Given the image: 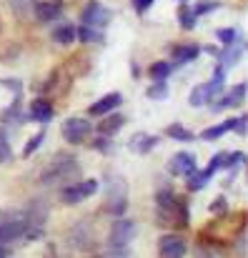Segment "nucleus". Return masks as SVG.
Wrapping results in <instances>:
<instances>
[{"mask_svg": "<svg viewBox=\"0 0 248 258\" xmlns=\"http://www.w3.org/2000/svg\"><path fill=\"white\" fill-rule=\"evenodd\" d=\"M156 218L161 226H168V228L188 226V206L168 185L158 188V193H156Z\"/></svg>", "mask_w": 248, "mask_h": 258, "instance_id": "f257e3e1", "label": "nucleus"}, {"mask_svg": "<svg viewBox=\"0 0 248 258\" xmlns=\"http://www.w3.org/2000/svg\"><path fill=\"white\" fill-rule=\"evenodd\" d=\"M81 173V163L73 153H55L50 156L40 168V183L43 185H68Z\"/></svg>", "mask_w": 248, "mask_h": 258, "instance_id": "f03ea898", "label": "nucleus"}, {"mask_svg": "<svg viewBox=\"0 0 248 258\" xmlns=\"http://www.w3.org/2000/svg\"><path fill=\"white\" fill-rule=\"evenodd\" d=\"M128 211V183L120 175H110L105 180V196H103V213L108 216H123Z\"/></svg>", "mask_w": 248, "mask_h": 258, "instance_id": "7ed1b4c3", "label": "nucleus"}, {"mask_svg": "<svg viewBox=\"0 0 248 258\" xmlns=\"http://www.w3.org/2000/svg\"><path fill=\"white\" fill-rule=\"evenodd\" d=\"M223 66H218L216 68V76H213V81L211 83H203V86H196L193 88V93H191V105L193 108H203V105H211L221 93H223Z\"/></svg>", "mask_w": 248, "mask_h": 258, "instance_id": "20e7f679", "label": "nucleus"}, {"mask_svg": "<svg viewBox=\"0 0 248 258\" xmlns=\"http://www.w3.org/2000/svg\"><path fill=\"white\" fill-rule=\"evenodd\" d=\"M95 193H98V180L95 178H88L83 183H68V185H63L60 201L68 203V206H76V203H81V201L95 196Z\"/></svg>", "mask_w": 248, "mask_h": 258, "instance_id": "39448f33", "label": "nucleus"}, {"mask_svg": "<svg viewBox=\"0 0 248 258\" xmlns=\"http://www.w3.org/2000/svg\"><path fill=\"white\" fill-rule=\"evenodd\" d=\"M136 238V223L128 221V218H118L113 226H110V233H108V246H115V248H126L131 246V241Z\"/></svg>", "mask_w": 248, "mask_h": 258, "instance_id": "423d86ee", "label": "nucleus"}, {"mask_svg": "<svg viewBox=\"0 0 248 258\" xmlns=\"http://www.w3.org/2000/svg\"><path fill=\"white\" fill-rule=\"evenodd\" d=\"M81 18H83V25H90V28H105V25L110 23L113 15H110V10H108L105 5L90 0V3H85Z\"/></svg>", "mask_w": 248, "mask_h": 258, "instance_id": "0eeeda50", "label": "nucleus"}, {"mask_svg": "<svg viewBox=\"0 0 248 258\" xmlns=\"http://www.w3.org/2000/svg\"><path fill=\"white\" fill-rule=\"evenodd\" d=\"M90 123L85 120V118H68L66 123H63V138H66V143H71V146H81L83 141L90 136Z\"/></svg>", "mask_w": 248, "mask_h": 258, "instance_id": "6e6552de", "label": "nucleus"}, {"mask_svg": "<svg viewBox=\"0 0 248 258\" xmlns=\"http://www.w3.org/2000/svg\"><path fill=\"white\" fill-rule=\"evenodd\" d=\"M158 253L161 258H185L188 253V246L180 236H173V233H165L158 238Z\"/></svg>", "mask_w": 248, "mask_h": 258, "instance_id": "1a4fd4ad", "label": "nucleus"}, {"mask_svg": "<svg viewBox=\"0 0 248 258\" xmlns=\"http://www.w3.org/2000/svg\"><path fill=\"white\" fill-rule=\"evenodd\" d=\"M193 171H196V158L191 153H185V151L175 153L170 158V163H168V173L170 175H178V178H188Z\"/></svg>", "mask_w": 248, "mask_h": 258, "instance_id": "9d476101", "label": "nucleus"}, {"mask_svg": "<svg viewBox=\"0 0 248 258\" xmlns=\"http://www.w3.org/2000/svg\"><path fill=\"white\" fill-rule=\"evenodd\" d=\"M120 103H123V95H120V93H108V95H103L100 100H95V103L88 108V113H90L93 118H103V115L113 113L115 108H120Z\"/></svg>", "mask_w": 248, "mask_h": 258, "instance_id": "9b49d317", "label": "nucleus"}, {"mask_svg": "<svg viewBox=\"0 0 248 258\" xmlns=\"http://www.w3.org/2000/svg\"><path fill=\"white\" fill-rule=\"evenodd\" d=\"M243 98H246V83H238L236 88H231L228 93H223L221 100H213V103H211V105H213V113L226 110V108H236V105H241Z\"/></svg>", "mask_w": 248, "mask_h": 258, "instance_id": "f8f14e48", "label": "nucleus"}, {"mask_svg": "<svg viewBox=\"0 0 248 258\" xmlns=\"http://www.w3.org/2000/svg\"><path fill=\"white\" fill-rule=\"evenodd\" d=\"M33 10H35V18L38 20L50 23V20H55V18L63 15V3L60 0H45V3H38Z\"/></svg>", "mask_w": 248, "mask_h": 258, "instance_id": "ddd939ff", "label": "nucleus"}, {"mask_svg": "<svg viewBox=\"0 0 248 258\" xmlns=\"http://www.w3.org/2000/svg\"><path fill=\"white\" fill-rule=\"evenodd\" d=\"M28 120H35V123H50L53 120V105L45 100V98H35L33 103H30V115H28Z\"/></svg>", "mask_w": 248, "mask_h": 258, "instance_id": "4468645a", "label": "nucleus"}, {"mask_svg": "<svg viewBox=\"0 0 248 258\" xmlns=\"http://www.w3.org/2000/svg\"><path fill=\"white\" fill-rule=\"evenodd\" d=\"M156 146H158V138H156V136H148V133H136V136L128 141V148H131L133 153H138V156L151 153Z\"/></svg>", "mask_w": 248, "mask_h": 258, "instance_id": "2eb2a0df", "label": "nucleus"}, {"mask_svg": "<svg viewBox=\"0 0 248 258\" xmlns=\"http://www.w3.org/2000/svg\"><path fill=\"white\" fill-rule=\"evenodd\" d=\"M123 125H126V115H123V113H108V115H103V120H100V125H98V133L113 138Z\"/></svg>", "mask_w": 248, "mask_h": 258, "instance_id": "dca6fc26", "label": "nucleus"}, {"mask_svg": "<svg viewBox=\"0 0 248 258\" xmlns=\"http://www.w3.org/2000/svg\"><path fill=\"white\" fill-rule=\"evenodd\" d=\"M198 55H201V48H198V45H193V43L180 45V48H175V50H173V60H170V66H173V68H180V66H185V63L196 60Z\"/></svg>", "mask_w": 248, "mask_h": 258, "instance_id": "f3484780", "label": "nucleus"}, {"mask_svg": "<svg viewBox=\"0 0 248 258\" xmlns=\"http://www.w3.org/2000/svg\"><path fill=\"white\" fill-rule=\"evenodd\" d=\"M213 173H216V171H213L211 166H208V168H203V171H198V168H196V171L185 178V183H188V190H203V188L208 185V180L213 178Z\"/></svg>", "mask_w": 248, "mask_h": 258, "instance_id": "a211bd4d", "label": "nucleus"}, {"mask_svg": "<svg viewBox=\"0 0 248 258\" xmlns=\"http://www.w3.org/2000/svg\"><path fill=\"white\" fill-rule=\"evenodd\" d=\"M71 243H73L78 251L90 248V246H93V231H90V226H85V233H83V223L76 226V228L71 231Z\"/></svg>", "mask_w": 248, "mask_h": 258, "instance_id": "6ab92c4d", "label": "nucleus"}, {"mask_svg": "<svg viewBox=\"0 0 248 258\" xmlns=\"http://www.w3.org/2000/svg\"><path fill=\"white\" fill-rule=\"evenodd\" d=\"M241 55H243V43L236 38L231 45H226V50H223L221 60H223V66H236V63L241 60Z\"/></svg>", "mask_w": 248, "mask_h": 258, "instance_id": "aec40b11", "label": "nucleus"}, {"mask_svg": "<svg viewBox=\"0 0 248 258\" xmlns=\"http://www.w3.org/2000/svg\"><path fill=\"white\" fill-rule=\"evenodd\" d=\"M165 136L168 138H173V141H180V143H191L196 136L185 128V125H180V123H170V125H165Z\"/></svg>", "mask_w": 248, "mask_h": 258, "instance_id": "412c9836", "label": "nucleus"}, {"mask_svg": "<svg viewBox=\"0 0 248 258\" xmlns=\"http://www.w3.org/2000/svg\"><path fill=\"white\" fill-rule=\"evenodd\" d=\"M233 125H236V118H231V120H226V123H218V125H213V128L203 131V133H201V138H203V141H216V138L226 136L228 131H233Z\"/></svg>", "mask_w": 248, "mask_h": 258, "instance_id": "4be33fe9", "label": "nucleus"}, {"mask_svg": "<svg viewBox=\"0 0 248 258\" xmlns=\"http://www.w3.org/2000/svg\"><path fill=\"white\" fill-rule=\"evenodd\" d=\"M53 40L55 43H60V45H71L73 40H76V28L73 25H58L55 30H53Z\"/></svg>", "mask_w": 248, "mask_h": 258, "instance_id": "5701e85b", "label": "nucleus"}, {"mask_svg": "<svg viewBox=\"0 0 248 258\" xmlns=\"http://www.w3.org/2000/svg\"><path fill=\"white\" fill-rule=\"evenodd\" d=\"M170 73H173V66L165 63V60H158V63H153V66L148 68V76H151L153 81H168Z\"/></svg>", "mask_w": 248, "mask_h": 258, "instance_id": "b1692460", "label": "nucleus"}, {"mask_svg": "<svg viewBox=\"0 0 248 258\" xmlns=\"http://www.w3.org/2000/svg\"><path fill=\"white\" fill-rule=\"evenodd\" d=\"M178 23H180L183 30H193V28H196V13H193V8L180 5V8H178Z\"/></svg>", "mask_w": 248, "mask_h": 258, "instance_id": "393cba45", "label": "nucleus"}, {"mask_svg": "<svg viewBox=\"0 0 248 258\" xmlns=\"http://www.w3.org/2000/svg\"><path fill=\"white\" fill-rule=\"evenodd\" d=\"M0 120H3L5 125H10V123H20V120H23V113H20V98H15V103H13L10 108L3 110Z\"/></svg>", "mask_w": 248, "mask_h": 258, "instance_id": "a878e982", "label": "nucleus"}, {"mask_svg": "<svg viewBox=\"0 0 248 258\" xmlns=\"http://www.w3.org/2000/svg\"><path fill=\"white\" fill-rule=\"evenodd\" d=\"M76 38H81L83 43H103V35L98 33V28H90V25L76 28Z\"/></svg>", "mask_w": 248, "mask_h": 258, "instance_id": "bb28decb", "label": "nucleus"}, {"mask_svg": "<svg viewBox=\"0 0 248 258\" xmlns=\"http://www.w3.org/2000/svg\"><path fill=\"white\" fill-rule=\"evenodd\" d=\"M146 95H148L151 100H165V98H168V86H165V81H156L153 86L146 90Z\"/></svg>", "mask_w": 248, "mask_h": 258, "instance_id": "cd10ccee", "label": "nucleus"}, {"mask_svg": "<svg viewBox=\"0 0 248 258\" xmlns=\"http://www.w3.org/2000/svg\"><path fill=\"white\" fill-rule=\"evenodd\" d=\"M218 8H221L218 0H198V3L193 5V13H196V18H198V15H208V13H213V10H218Z\"/></svg>", "mask_w": 248, "mask_h": 258, "instance_id": "c85d7f7f", "label": "nucleus"}, {"mask_svg": "<svg viewBox=\"0 0 248 258\" xmlns=\"http://www.w3.org/2000/svg\"><path fill=\"white\" fill-rule=\"evenodd\" d=\"M196 258H226L223 256V251L221 248H213V246H208V243H198V248H196Z\"/></svg>", "mask_w": 248, "mask_h": 258, "instance_id": "c756f323", "label": "nucleus"}, {"mask_svg": "<svg viewBox=\"0 0 248 258\" xmlns=\"http://www.w3.org/2000/svg\"><path fill=\"white\" fill-rule=\"evenodd\" d=\"M43 141H45V131H40L38 136H33V138L25 143V148H23V158H30V156L40 148V143H43Z\"/></svg>", "mask_w": 248, "mask_h": 258, "instance_id": "7c9ffc66", "label": "nucleus"}, {"mask_svg": "<svg viewBox=\"0 0 248 258\" xmlns=\"http://www.w3.org/2000/svg\"><path fill=\"white\" fill-rule=\"evenodd\" d=\"M216 35H218V40H221L223 45H231V43L238 38V30H236V28H221Z\"/></svg>", "mask_w": 248, "mask_h": 258, "instance_id": "2f4dec72", "label": "nucleus"}, {"mask_svg": "<svg viewBox=\"0 0 248 258\" xmlns=\"http://www.w3.org/2000/svg\"><path fill=\"white\" fill-rule=\"evenodd\" d=\"M93 148H95L98 153H113V141H110V136H100V138L93 143Z\"/></svg>", "mask_w": 248, "mask_h": 258, "instance_id": "473e14b6", "label": "nucleus"}, {"mask_svg": "<svg viewBox=\"0 0 248 258\" xmlns=\"http://www.w3.org/2000/svg\"><path fill=\"white\" fill-rule=\"evenodd\" d=\"M213 216H223L226 211H228V201H226V196H218L213 203H211V208H208Z\"/></svg>", "mask_w": 248, "mask_h": 258, "instance_id": "72a5a7b5", "label": "nucleus"}, {"mask_svg": "<svg viewBox=\"0 0 248 258\" xmlns=\"http://www.w3.org/2000/svg\"><path fill=\"white\" fill-rule=\"evenodd\" d=\"M10 158H13V153H10V143H8L5 133L0 131V166H3V163H8Z\"/></svg>", "mask_w": 248, "mask_h": 258, "instance_id": "f704fd0d", "label": "nucleus"}, {"mask_svg": "<svg viewBox=\"0 0 248 258\" xmlns=\"http://www.w3.org/2000/svg\"><path fill=\"white\" fill-rule=\"evenodd\" d=\"M13 8L18 10V15H30V10L35 8L33 0H13Z\"/></svg>", "mask_w": 248, "mask_h": 258, "instance_id": "c9c22d12", "label": "nucleus"}, {"mask_svg": "<svg viewBox=\"0 0 248 258\" xmlns=\"http://www.w3.org/2000/svg\"><path fill=\"white\" fill-rule=\"evenodd\" d=\"M103 258H131V251H128V246H126V248H115V246H108V251L103 253Z\"/></svg>", "mask_w": 248, "mask_h": 258, "instance_id": "e433bc0d", "label": "nucleus"}, {"mask_svg": "<svg viewBox=\"0 0 248 258\" xmlns=\"http://www.w3.org/2000/svg\"><path fill=\"white\" fill-rule=\"evenodd\" d=\"M236 133L238 136H246V131H248V118H236Z\"/></svg>", "mask_w": 248, "mask_h": 258, "instance_id": "4c0bfd02", "label": "nucleus"}, {"mask_svg": "<svg viewBox=\"0 0 248 258\" xmlns=\"http://www.w3.org/2000/svg\"><path fill=\"white\" fill-rule=\"evenodd\" d=\"M0 86H3V88H10L13 93H20V81H10V78H3V81H0Z\"/></svg>", "mask_w": 248, "mask_h": 258, "instance_id": "58836bf2", "label": "nucleus"}, {"mask_svg": "<svg viewBox=\"0 0 248 258\" xmlns=\"http://www.w3.org/2000/svg\"><path fill=\"white\" fill-rule=\"evenodd\" d=\"M151 5H153V0H133V8H136L138 13H146Z\"/></svg>", "mask_w": 248, "mask_h": 258, "instance_id": "ea45409f", "label": "nucleus"}, {"mask_svg": "<svg viewBox=\"0 0 248 258\" xmlns=\"http://www.w3.org/2000/svg\"><path fill=\"white\" fill-rule=\"evenodd\" d=\"M0 258H10V251H8V246H0Z\"/></svg>", "mask_w": 248, "mask_h": 258, "instance_id": "a19ab883", "label": "nucleus"}]
</instances>
